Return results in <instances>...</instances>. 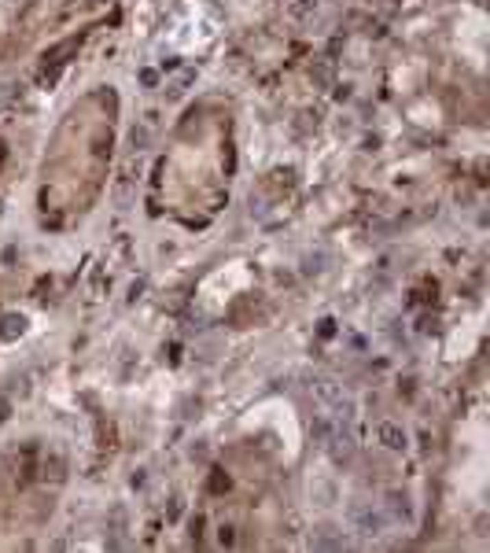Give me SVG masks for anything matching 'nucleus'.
<instances>
[{"label": "nucleus", "mask_w": 490, "mask_h": 553, "mask_svg": "<svg viewBox=\"0 0 490 553\" xmlns=\"http://www.w3.org/2000/svg\"><path fill=\"white\" fill-rule=\"evenodd\" d=\"M350 520H354V528L361 535H380V531H384V517H380L376 509H369L365 502H358V506L350 509Z\"/></svg>", "instance_id": "obj_3"}, {"label": "nucleus", "mask_w": 490, "mask_h": 553, "mask_svg": "<svg viewBox=\"0 0 490 553\" xmlns=\"http://www.w3.org/2000/svg\"><path fill=\"white\" fill-rule=\"evenodd\" d=\"M23 336L26 332V318H23V314H8V318H4V329H0V340H12V336Z\"/></svg>", "instance_id": "obj_6"}, {"label": "nucleus", "mask_w": 490, "mask_h": 553, "mask_svg": "<svg viewBox=\"0 0 490 553\" xmlns=\"http://www.w3.org/2000/svg\"><path fill=\"white\" fill-rule=\"evenodd\" d=\"M232 531H236L232 524H221V535H218V542H221V546H232V542H236V535H232Z\"/></svg>", "instance_id": "obj_7"}, {"label": "nucleus", "mask_w": 490, "mask_h": 553, "mask_svg": "<svg viewBox=\"0 0 490 553\" xmlns=\"http://www.w3.org/2000/svg\"><path fill=\"white\" fill-rule=\"evenodd\" d=\"M310 391H313V399H317L321 406L332 410V417H336V421H350V417H354V402H350V395L343 391V384H336L332 377H313Z\"/></svg>", "instance_id": "obj_1"}, {"label": "nucleus", "mask_w": 490, "mask_h": 553, "mask_svg": "<svg viewBox=\"0 0 490 553\" xmlns=\"http://www.w3.org/2000/svg\"><path fill=\"white\" fill-rule=\"evenodd\" d=\"M37 480H41V483H52V487H60V483L66 480V458H63L60 450L37 458Z\"/></svg>", "instance_id": "obj_2"}, {"label": "nucleus", "mask_w": 490, "mask_h": 553, "mask_svg": "<svg viewBox=\"0 0 490 553\" xmlns=\"http://www.w3.org/2000/svg\"><path fill=\"white\" fill-rule=\"evenodd\" d=\"M221 487H229V476H221V472H214V476H210V491H221Z\"/></svg>", "instance_id": "obj_9"}, {"label": "nucleus", "mask_w": 490, "mask_h": 553, "mask_svg": "<svg viewBox=\"0 0 490 553\" xmlns=\"http://www.w3.org/2000/svg\"><path fill=\"white\" fill-rule=\"evenodd\" d=\"M192 78H195V71H184V74H181V82L173 85V89H170V96H181V93H184V85H188Z\"/></svg>", "instance_id": "obj_8"}, {"label": "nucleus", "mask_w": 490, "mask_h": 553, "mask_svg": "<svg viewBox=\"0 0 490 553\" xmlns=\"http://www.w3.org/2000/svg\"><path fill=\"white\" fill-rule=\"evenodd\" d=\"M8 413H12V402H8V399H0V424L8 421Z\"/></svg>", "instance_id": "obj_10"}, {"label": "nucleus", "mask_w": 490, "mask_h": 553, "mask_svg": "<svg viewBox=\"0 0 490 553\" xmlns=\"http://www.w3.org/2000/svg\"><path fill=\"white\" fill-rule=\"evenodd\" d=\"M376 439L384 443L387 450H406V447H409L406 432H402L398 424H391V421H380V424H376Z\"/></svg>", "instance_id": "obj_4"}, {"label": "nucleus", "mask_w": 490, "mask_h": 553, "mask_svg": "<svg viewBox=\"0 0 490 553\" xmlns=\"http://www.w3.org/2000/svg\"><path fill=\"white\" fill-rule=\"evenodd\" d=\"M313 12H317V0H288V15L295 23H306Z\"/></svg>", "instance_id": "obj_5"}]
</instances>
